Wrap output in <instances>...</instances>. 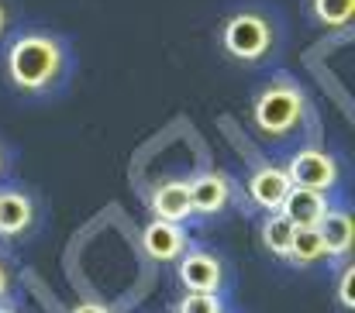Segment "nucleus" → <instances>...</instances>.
Masks as SVG:
<instances>
[{"mask_svg":"<svg viewBox=\"0 0 355 313\" xmlns=\"http://www.w3.org/2000/svg\"><path fill=\"white\" fill-rule=\"evenodd\" d=\"M290 186H293V183H290L286 169L276 166V162H259V166L248 172V179H245L248 204L259 207L262 213H276L279 204H283V197L290 193Z\"/></svg>","mask_w":355,"mask_h":313,"instance_id":"nucleus-8","label":"nucleus"},{"mask_svg":"<svg viewBox=\"0 0 355 313\" xmlns=\"http://www.w3.org/2000/svg\"><path fill=\"white\" fill-rule=\"evenodd\" d=\"M69 313H114V310H107V307H101V303H76Z\"/></svg>","mask_w":355,"mask_h":313,"instance_id":"nucleus-20","label":"nucleus"},{"mask_svg":"<svg viewBox=\"0 0 355 313\" xmlns=\"http://www.w3.org/2000/svg\"><path fill=\"white\" fill-rule=\"evenodd\" d=\"M286 176L293 186H304V190H318V193H331L338 190L342 183V166L338 159L328 152V148H318V145H304L297 148L290 159H286Z\"/></svg>","mask_w":355,"mask_h":313,"instance_id":"nucleus-4","label":"nucleus"},{"mask_svg":"<svg viewBox=\"0 0 355 313\" xmlns=\"http://www.w3.org/2000/svg\"><path fill=\"white\" fill-rule=\"evenodd\" d=\"M0 313H17V310H14L10 303H0Z\"/></svg>","mask_w":355,"mask_h":313,"instance_id":"nucleus-22","label":"nucleus"},{"mask_svg":"<svg viewBox=\"0 0 355 313\" xmlns=\"http://www.w3.org/2000/svg\"><path fill=\"white\" fill-rule=\"evenodd\" d=\"M141 248L148 258L162 262V265H176V258L190 248V234L183 231V224L173 220H148L141 227Z\"/></svg>","mask_w":355,"mask_h":313,"instance_id":"nucleus-9","label":"nucleus"},{"mask_svg":"<svg viewBox=\"0 0 355 313\" xmlns=\"http://www.w3.org/2000/svg\"><path fill=\"white\" fill-rule=\"evenodd\" d=\"M293 231H297V227L276 210V213H266V217H262V224H259V241H262V248H266L272 258H283V262H286Z\"/></svg>","mask_w":355,"mask_h":313,"instance_id":"nucleus-14","label":"nucleus"},{"mask_svg":"<svg viewBox=\"0 0 355 313\" xmlns=\"http://www.w3.org/2000/svg\"><path fill=\"white\" fill-rule=\"evenodd\" d=\"M38 224V204L21 186L0 190V241H24Z\"/></svg>","mask_w":355,"mask_h":313,"instance_id":"nucleus-7","label":"nucleus"},{"mask_svg":"<svg viewBox=\"0 0 355 313\" xmlns=\"http://www.w3.org/2000/svg\"><path fill=\"white\" fill-rule=\"evenodd\" d=\"M148 210L155 213V220H173V224H187L193 217L190 207V193H187V179H162L152 197H148Z\"/></svg>","mask_w":355,"mask_h":313,"instance_id":"nucleus-11","label":"nucleus"},{"mask_svg":"<svg viewBox=\"0 0 355 313\" xmlns=\"http://www.w3.org/2000/svg\"><path fill=\"white\" fill-rule=\"evenodd\" d=\"M328 204V193H318V190H304V186H290V193L283 197L279 213L293 224V227H318Z\"/></svg>","mask_w":355,"mask_h":313,"instance_id":"nucleus-12","label":"nucleus"},{"mask_svg":"<svg viewBox=\"0 0 355 313\" xmlns=\"http://www.w3.org/2000/svg\"><path fill=\"white\" fill-rule=\"evenodd\" d=\"M286 262L297 265V269H314V265L328 262V251H324V241H321L318 227H297V231H293Z\"/></svg>","mask_w":355,"mask_h":313,"instance_id":"nucleus-13","label":"nucleus"},{"mask_svg":"<svg viewBox=\"0 0 355 313\" xmlns=\"http://www.w3.org/2000/svg\"><path fill=\"white\" fill-rule=\"evenodd\" d=\"M218 48L238 66H266L279 52V28L269 10L241 7L218 24Z\"/></svg>","mask_w":355,"mask_h":313,"instance_id":"nucleus-3","label":"nucleus"},{"mask_svg":"<svg viewBox=\"0 0 355 313\" xmlns=\"http://www.w3.org/2000/svg\"><path fill=\"white\" fill-rule=\"evenodd\" d=\"M307 14L314 24H321L328 31H345L352 24L355 0H307Z\"/></svg>","mask_w":355,"mask_h":313,"instance_id":"nucleus-15","label":"nucleus"},{"mask_svg":"<svg viewBox=\"0 0 355 313\" xmlns=\"http://www.w3.org/2000/svg\"><path fill=\"white\" fill-rule=\"evenodd\" d=\"M10 293H14V269L0 258V303H7Z\"/></svg>","mask_w":355,"mask_h":313,"instance_id":"nucleus-18","label":"nucleus"},{"mask_svg":"<svg viewBox=\"0 0 355 313\" xmlns=\"http://www.w3.org/2000/svg\"><path fill=\"white\" fill-rule=\"evenodd\" d=\"M352 279H355V269L345 262V265H342V276H338V307H342V310H355Z\"/></svg>","mask_w":355,"mask_h":313,"instance_id":"nucleus-17","label":"nucleus"},{"mask_svg":"<svg viewBox=\"0 0 355 313\" xmlns=\"http://www.w3.org/2000/svg\"><path fill=\"white\" fill-rule=\"evenodd\" d=\"M3 80L10 90L31 100H45L59 93L73 69L69 42L49 28H24L3 42Z\"/></svg>","mask_w":355,"mask_h":313,"instance_id":"nucleus-1","label":"nucleus"},{"mask_svg":"<svg viewBox=\"0 0 355 313\" xmlns=\"http://www.w3.org/2000/svg\"><path fill=\"white\" fill-rule=\"evenodd\" d=\"M187 193H190L193 217H218V213H225L232 207L235 183L225 172H218V169H204V172L187 179Z\"/></svg>","mask_w":355,"mask_h":313,"instance_id":"nucleus-6","label":"nucleus"},{"mask_svg":"<svg viewBox=\"0 0 355 313\" xmlns=\"http://www.w3.org/2000/svg\"><path fill=\"white\" fill-rule=\"evenodd\" d=\"M307 120H311V97L290 73H276L269 83H262L255 90V97L248 104L252 131L272 145L300 134Z\"/></svg>","mask_w":355,"mask_h":313,"instance_id":"nucleus-2","label":"nucleus"},{"mask_svg":"<svg viewBox=\"0 0 355 313\" xmlns=\"http://www.w3.org/2000/svg\"><path fill=\"white\" fill-rule=\"evenodd\" d=\"M10 24H14V10H10V3H7V0H0V45L7 42Z\"/></svg>","mask_w":355,"mask_h":313,"instance_id":"nucleus-19","label":"nucleus"},{"mask_svg":"<svg viewBox=\"0 0 355 313\" xmlns=\"http://www.w3.org/2000/svg\"><path fill=\"white\" fill-rule=\"evenodd\" d=\"M173 313H225V303L218 293H183Z\"/></svg>","mask_w":355,"mask_h":313,"instance_id":"nucleus-16","label":"nucleus"},{"mask_svg":"<svg viewBox=\"0 0 355 313\" xmlns=\"http://www.w3.org/2000/svg\"><path fill=\"white\" fill-rule=\"evenodd\" d=\"M7 169H10V152H7V145L0 141V179L7 176Z\"/></svg>","mask_w":355,"mask_h":313,"instance_id":"nucleus-21","label":"nucleus"},{"mask_svg":"<svg viewBox=\"0 0 355 313\" xmlns=\"http://www.w3.org/2000/svg\"><path fill=\"white\" fill-rule=\"evenodd\" d=\"M176 279H180V286L187 293H221L225 279H228V269H225V262L214 251L187 248L176 258Z\"/></svg>","mask_w":355,"mask_h":313,"instance_id":"nucleus-5","label":"nucleus"},{"mask_svg":"<svg viewBox=\"0 0 355 313\" xmlns=\"http://www.w3.org/2000/svg\"><path fill=\"white\" fill-rule=\"evenodd\" d=\"M318 234L324 241V251L328 258H338L345 262L352 255V244H355V224H352V213L345 207H328L321 224H318Z\"/></svg>","mask_w":355,"mask_h":313,"instance_id":"nucleus-10","label":"nucleus"}]
</instances>
